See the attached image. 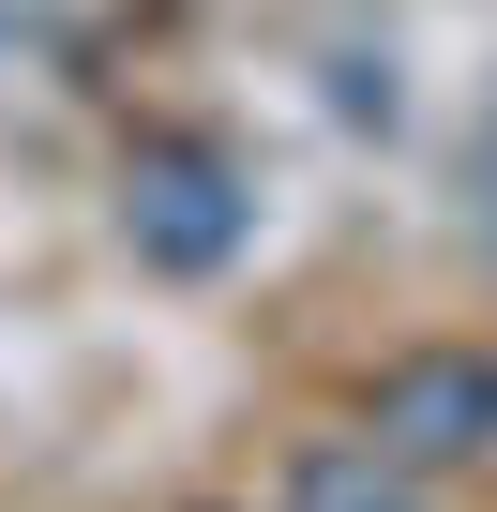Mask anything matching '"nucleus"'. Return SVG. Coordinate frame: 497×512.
Here are the masks:
<instances>
[{
  "instance_id": "1",
  "label": "nucleus",
  "mask_w": 497,
  "mask_h": 512,
  "mask_svg": "<svg viewBox=\"0 0 497 512\" xmlns=\"http://www.w3.org/2000/svg\"><path fill=\"white\" fill-rule=\"evenodd\" d=\"M241 226H257V196H241V166L211 151V136H151L136 166H121V241L151 256V272H226L241 256Z\"/></svg>"
},
{
  "instance_id": "2",
  "label": "nucleus",
  "mask_w": 497,
  "mask_h": 512,
  "mask_svg": "<svg viewBox=\"0 0 497 512\" xmlns=\"http://www.w3.org/2000/svg\"><path fill=\"white\" fill-rule=\"evenodd\" d=\"M362 437L407 467H482L497 452V347H422L362 392Z\"/></svg>"
},
{
  "instance_id": "3",
  "label": "nucleus",
  "mask_w": 497,
  "mask_h": 512,
  "mask_svg": "<svg viewBox=\"0 0 497 512\" xmlns=\"http://www.w3.org/2000/svg\"><path fill=\"white\" fill-rule=\"evenodd\" d=\"M287 512H422V467L377 452V437H317L287 467Z\"/></svg>"
},
{
  "instance_id": "4",
  "label": "nucleus",
  "mask_w": 497,
  "mask_h": 512,
  "mask_svg": "<svg viewBox=\"0 0 497 512\" xmlns=\"http://www.w3.org/2000/svg\"><path fill=\"white\" fill-rule=\"evenodd\" d=\"M467 196H482V241H497V121H482V151H467Z\"/></svg>"
}]
</instances>
